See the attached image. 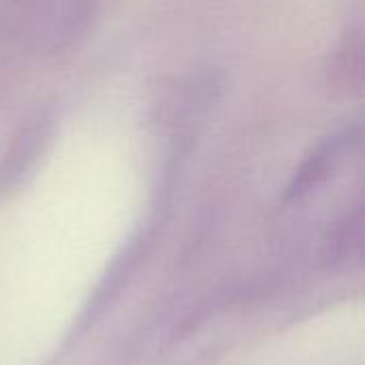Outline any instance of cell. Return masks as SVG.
I'll return each instance as SVG.
<instances>
[{"label":"cell","mask_w":365,"mask_h":365,"mask_svg":"<svg viewBox=\"0 0 365 365\" xmlns=\"http://www.w3.org/2000/svg\"><path fill=\"white\" fill-rule=\"evenodd\" d=\"M359 139H361V128L357 124L346 126V128L329 135L327 139H323L304 158V163L295 169V173L284 190V199L299 201L306 195H310L312 190H317L319 186H323L336 173V169L342 165L344 156L353 150V145L359 143Z\"/></svg>","instance_id":"6da1fadb"},{"label":"cell","mask_w":365,"mask_h":365,"mask_svg":"<svg viewBox=\"0 0 365 365\" xmlns=\"http://www.w3.org/2000/svg\"><path fill=\"white\" fill-rule=\"evenodd\" d=\"M53 115L47 109L36 111L34 115L28 118L26 124H21L0 165V192H6L9 188L17 186L24 173H28L34 167L38 154L45 150V143L49 141Z\"/></svg>","instance_id":"7a4b0ae2"},{"label":"cell","mask_w":365,"mask_h":365,"mask_svg":"<svg viewBox=\"0 0 365 365\" xmlns=\"http://www.w3.org/2000/svg\"><path fill=\"white\" fill-rule=\"evenodd\" d=\"M365 75V30L353 26L340 41L329 68V83L344 94H359Z\"/></svg>","instance_id":"3957f363"},{"label":"cell","mask_w":365,"mask_h":365,"mask_svg":"<svg viewBox=\"0 0 365 365\" xmlns=\"http://www.w3.org/2000/svg\"><path fill=\"white\" fill-rule=\"evenodd\" d=\"M364 203L346 210L323 237V259L329 265H342L361 255L364 248Z\"/></svg>","instance_id":"277c9868"}]
</instances>
